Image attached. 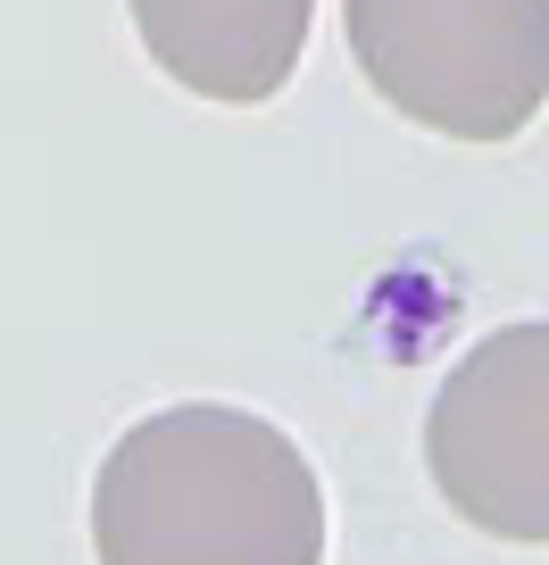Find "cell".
Returning a JSON list of instances; mask_svg holds the SVG:
<instances>
[{"label": "cell", "mask_w": 549, "mask_h": 565, "mask_svg": "<svg viewBox=\"0 0 549 565\" xmlns=\"http://www.w3.org/2000/svg\"><path fill=\"white\" fill-rule=\"evenodd\" d=\"M150 67L192 100L258 108L300 75L317 0H125Z\"/></svg>", "instance_id": "4"}, {"label": "cell", "mask_w": 549, "mask_h": 565, "mask_svg": "<svg viewBox=\"0 0 549 565\" xmlns=\"http://www.w3.org/2000/svg\"><path fill=\"white\" fill-rule=\"evenodd\" d=\"M425 466L450 515L549 548V317L483 333L425 407Z\"/></svg>", "instance_id": "3"}, {"label": "cell", "mask_w": 549, "mask_h": 565, "mask_svg": "<svg viewBox=\"0 0 549 565\" xmlns=\"http://www.w3.org/2000/svg\"><path fill=\"white\" fill-rule=\"evenodd\" d=\"M350 58L408 125L516 141L549 100V0H341Z\"/></svg>", "instance_id": "2"}, {"label": "cell", "mask_w": 549, "mask_h": 565, "mask_svg": "<svg viewBox=\"0 0 549 565\" xmlns=\"http://www.w3.org/2000/svg\"><path fill=\"white\" fill-rule=\"evenodd\" d=\"M101 565H325V482L275 416L176 399L92 475Z\"/></svg>", "instance_id": "1"}]
</instances>
